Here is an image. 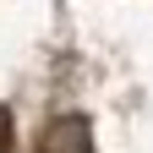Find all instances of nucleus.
Masks as SVG:
<instances>
[{"instance_id": "nucleus-1", "label": "nucleus", "mask_w": 153, "mask_h": 153, "mask_svg": "<svg viewBox=\"0 0 153 153\" xmlns=\"http://www.w3.org/2000/svg\"><path fill=\"white\" fill-rule=\"evenodd\" d=\"M44 153H88V126L76 120V115H71V120H60V126L44 137Z\"/></svg>"}]
</instances>
